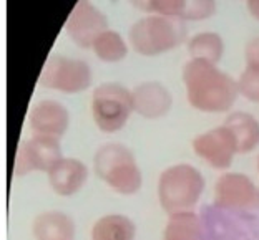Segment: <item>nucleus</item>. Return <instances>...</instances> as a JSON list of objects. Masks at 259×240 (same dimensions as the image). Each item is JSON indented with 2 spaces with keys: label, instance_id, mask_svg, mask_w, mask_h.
I'll list each match as a JSON object with an SVG mask.
<instances>
[{
  "label": "nucleus",
  "instance_id": "obj_1",
  "mask_svg": "<svg viewBox=\"0 0 259 240\" xmlns=\"http://www.w3.org/2000/svg\"><path fill=\"white\" fill-rule=\"evenodd\" d=\"M183 81L191 106L204 113H223L239 95L238 81L206 60L193 58L183 70Z\"/></svg>",
  "mask_w": 259,
  "mask_h": 240
},
{
  "label": "nucleus",
  "instance_id": "obj_2",
  "mask_svg": "<svg viewBox=\"0 0 259 240\" xmlns=\"http://www.w3.org/2000/svg\"><path fill=\"white\" fill-rule=\"evenodd\" d=\"M97 177L121 196H133L143 186V174L133 151L120 143H108L98 148L93 157Z\"/></svg>",
  "mask_w": 259,
  "mask_h": 240
},
{
  "label": "nucleus",
  "instance_id": "obj_3",
  "mask_svg": "<svg viewBox=\"0 0 259 240\" xmlns=\"http://www.w3.org/2000/svg\"><path fill=\"white\" fill-rule=\"evenodd\" d=\"M206 187L203 174L191 164H173L158 177V201L168 214L193 210Z\"/></svg>",
  "mask_w": 259,
  "mask_h": 240
},
{
  "label": "nucleus",
  "instance_id": "obj_4",
  "mask_svg": "<svg viewBox=\"0 0 259 240\" xmlns=\"http://www.w3.org/2000/svg\"><path fill=\"white\" fill-rule=\"evenodd\" d=\"M135 111L133 93L118 83L100 85L92 98V116L103 133L120 131Z\"/></svg>",
  "mask_w": 259,
  "mask_h": 240
},
{
  "label": "nucleus",
  "instance_id": "obj_5",
  "mask_svg": "<svg viewBox=\"0 0 259 240\" xmlns=\"http://www.w3.org/2000/svg\"><path fill=\"white\" fill-rule=\"evenodd\" d=\"M60 159H63L60 139L33 134L30 139L19 144L14 162V174L17 177H22L35 171L49 172Z\"/></svg>",
  "mask_w": 259,
  "mask_h": 240
},
{
  "label": "nucleus",
  "instance_id": "obj_6",
  "mask_svg": "<svg viewBox=\"0 0 259 240\" xmlns=\"http://www.w3.org/2000/svg\"><path fill=\"white\" fill-rule=\"evenodd\" d=\"M214 204L225 210H259V187L243 172H225L214 184Z\"/></svg>",
  "mask_w": 259,
  "mask_h": 240
},
{
  "label": "nucleus",
  "instance_id": "obj_7",
  "mask_svg": "<svg viewBox=\"0 0 259 240\" xmlns=\"http://www.w3.org/2000/svg\"><path fill=\"white\" fill-rule=\"evenodd\" d=\"M92 73L85 62L54 55L40 75V85L63 93H80L90 86Z\"/></svg>",
  "mask_w": 259,
  "mask_h": 240
},
{
  "label": "nucleus",
  "instance_id": "obj_8",
  "mask_svg": "<svg viewBox=\"0 0 259 240\" xmlns=\"http://www.w3.org/2000/svg\"><path fill=\"white\" fill-rule=\"evenodd\" d=\"M193 151L208 166L226 171L238 154V144L233 133L223 125L194 138Z\"/></svg>",
  "mask_w": 259,
  "mask_h": 240
},
{
  "label": "nucleus",
  "instance_id": "obj_9",
  "mask_svg": "<svg viewBox=\"0 0 259 240\" xmlns=\"http://www.w3.org/2000/svg\"><path fill=\"white\" fill-rule=\"evenodd\" d=\"M130 40L135 50L141 55H158L178 43V33L175 25L164 19L150 17L138 22L130 32Z\"/></svg>",
  "mask_w": 259,
  "mask_h": 240
},
{
  "label": "nucleus",
  "instance_id": "obj_10",
  "mask_svg": "<svg viewBox=\"0 0 259 240\" xmlns=\"http://www.w3.org/2000/svg\"><path fill=\"white\" fill-rule=\"evenodd\" d=\"M49 184L55 194L62 197L75 196L83 189L88 181V167L75 157H63L47 172Z\"/></svg>",
  "mask_w": 259,
  "mask_h": 240
},
{
  "label": "nucleus",
  "instance_id": "obj_11",
  "mask_svg": "<svg viewBox=\"0 0 259 240\" xmlns=\"http://www.w3.org/2000/svg\"><path fill=\"white\" fill-rule=\"evenodd\" d=\"M28 121H30V128L35 134L60 139L68 130L70 114L63 104L47 99V101L35 104L28 114Z\"/></svg>",
  "mask_w": 259,
  "mask_h": 240
},
{
  "label": "nucleus",
  "instance_id": "obj_12",
  "mask_svg": "<svg viewBox=\"0 0 259 240\" xmlns=\"http://www.w3.org/2000/svg\"><path fill=\"white\" fill-rule=\"evenodd\" d=\"M107 27V22L100 12H97L92 5L80 4L68 20V33L72 38L81 46H90L102 35Z\"/></svg>",
  "mask_w": 259,
  "mask_h": 240
},
{
  "label": "nucleus",
  "instance_id": "obj_13",
  "mask_svg": "<svg viewBox=\"0 0 259 240\" xmlns=\"http://www.w3.org/2000/svg\"><path fill=\"white\" fill-rule=\"evenodd\" d=\"M132 93L135 111L143 118H161L171 108V95L168 93L166 88L156 83V81H148V83L140 85Z\"/></svg>",
  "mask_w": 259,
  "mask_h": 240
},
{
  "label": "nucleus",
  "instance_id": "obj_14",
  "mask_svg": "<svg viewBox=\"0 0 259 240\" xmlns=\"http://www.w3.org/2000/svg\"><path fill=\"white\" fill-rule=\"evenodd\" d=\"M35 240H75V222L62 210H47L33 220Z\"/></svg>",
  "mask_w": 259,
  "mask_h": 240
},
{
  "label": "nucleus",
  "instance_id": "obj_15",
  "mask_svg": "<svg viewBox=\"0 0 259 240\" xmlns=\"http://www.w3.org/2000/svg\"><path fill=\"white\" fill-rule=\"evenodd\" d=\"M92 240H135L137 225L125 214H107L92 227Z\"/></svg>",
  "mask_w": 259,
  "mask_h": 240
},
{
  "label": "nucleus",
  "instance_id": "obj_16",
  "mask_svg": "<svg viewBox=\"0 0 259 240\" xmlns=\"http://www.w3.org/2000/svg\"><path fill=\"white\" fill-rule=\"evenodd\" d=\"M225 126L233 133L238 144V153L246 154L259 144V123L248 113H233L228 116Z\"/></svg>",
  "mask_w": 259,
  "mask_h": 240
},
{
  "label": "nucleus",
  "instance_id": "obj_17",
  "mask_svg": "<svg viewBox=\"0 0 259 240\" xmlns=\"http://www.w3.org/2000/svg\"><path fill=\"white\" fill-rule=\"evenodd\" d=\"M163 240H203L199 215L193 210L169 214L163 230Z\"/></svg>",
  "mask_w": 259,
  "mask_h": 240
},
{
  "label": "nucleus",
  "instance_id": "obj_18",
  "mask_svg": "<svg viewBox=\"0 0 259 240\" xmlns=\"http://www.w3.org/2000/svg\"><path fill=\"white\" fill-rule=\"evenodd\" d=\"M190 53L193 55L194 60H206L216 63L223 55L221 38L214 33L196 35L190 43Z\"/></svg>",
  "mask_w": 259,
  "mask_h": 240
},
{
  "label": "nucleus",
  "instance_id": "obj_19",
  "mask_svg": "<svg viewBox=\"0 0 259 240\" xmlns=\"http://www.w3.org/2000/svg\"><path fill=\"white\" fill-rule=\"evenodd\" d=\"M93 50L105 62H118L126 55V45L115 32H103L93 43Z\"/></svg>",
  "mask_w": 259,
  "mask_h": 240
},
{
  "label": "nucleus",
  "instance_id": "obj_20",
  "mask_svg": "<svg viewBox=\"0 0 259 240\" xmlns=\"http://www.w3.org/2000/svg\"><path fill=\"white\" fill-rule=\"evenodd\" d=\"M239 93L251 101L259 103V67H248L238 81Z\"/></svg>",
  "mask_w": 259,
  "mask_h": 240
},
{
  "label": "nucleus",
  "instance_id": "obj_21",
  "mask_svg": "<svg viewBox=\"0 0 259 240\" xmlns=\"http://www.w3.org/2000/svg\"><path fill=\"white\" fill-rule=\"evenodd\" d=\"M137 7L148 12H160L164 15H176L183 10L185 0H132Z\"/></svg>",
  "mask_w": 259,
  "mask_h": 240
},
{
  "label": "nucleus",
  "instance_id": "obj_22",
  "mask_svg": "<svg viewBox=\"0 0 259 240\" xmlns=\"http://www.w3.org/2000/svg\"><path fill=\"white\" fill-rule=\"evenodd\" d=\"M214 0H185L181 14L188 19H204L214 9Z\"/></svg>",
  "mask_w": 259,
  "mask_h": 240
},
{
  "label": "nucleus",
  "instance_id": "obj_23",
  "mask_svg": "<svg viewBox=\"0 0 259 240\" xmlns=\"http://www.w3.org/2000/svg\"><path fill=\"white\" fill-rule=\"evenodd\" d=\"M246 60H248V67H259V38L251 40L246 48Z\"/></svg>",
  "mask_w": 259,
  "mask_h": 240
},
{
  "label": "nucleus",
  "instance_id": "obj_24",
  "mask_svg": "<svg viewBox=\"0 0 259 240\" xmlns=\"http://www.w3.org/2000/svg\"><path fill=\"white\" fill-rule=\"evenodd\" d=\"M249 10L256 19H259V0H249Z\"/></svg>",
  "mask_w": 259,
  "mask_h": 240
},
{
  "label": "nucleus",
  "instance_id": "obj_25",
  "mask_svg": "<svg viewBox=\"0 0 259 240\" xmlns=\"http://www.w3.org/2000/svg\"><path fill=\"white\" fill-rule=\"evenodd\" d=\"M257 171H259V157H257Z\"/></svg>",
  "mask_w": 259,
  "mask_h": 240
}]
</instances>
